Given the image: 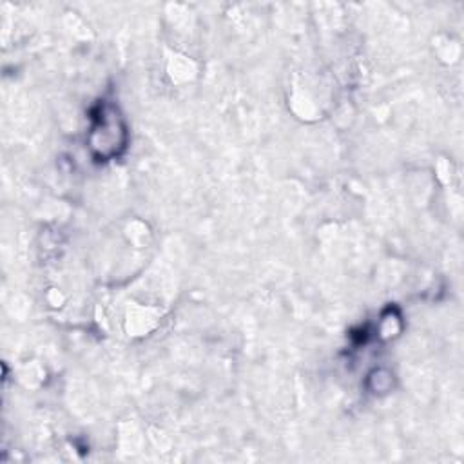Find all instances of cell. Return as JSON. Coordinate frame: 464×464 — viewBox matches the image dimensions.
Returning a JSON list of instances; mask_svg holds the SVG:
<instances>
[{"label": "cell", "instance_id": "cell-1", "mask_svg": "<svg viewBox=\"0 0 464 464\" xmlns=\"http://www.w3.org/2000/svg\"><path fill=\"white\" fill-rule=\"evenodd\" d=\"M127 140L123 120L118 109L103 102L96 107L91 125V149L98 160H109L123 150Z\"/></svg>", "mask_w": 464, "mask_h": 464}]
</instances>
